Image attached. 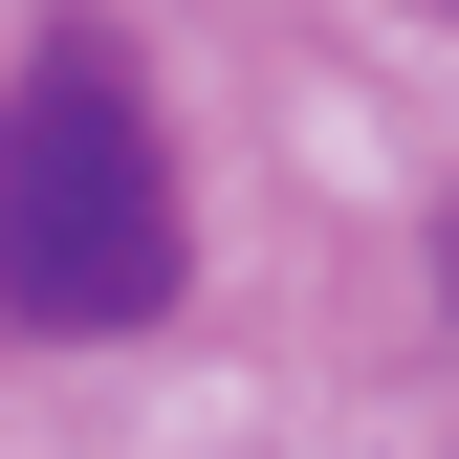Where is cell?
Segmentation results:
<instances>
[{"mask_svg":"<svg viewBox=\"0 0 459 459\" xmlns=\"http://www.w3.org/2000/svg\"><path fill=\"white\" fill-rule=\"evenodd\" d=\"M0 307L66 351L176 307V153H153V88L109 44H44L0 88Z\"/></svg>","mask_w":459,"mask_h":459,"instance_id":"6da1fadb","label":"cell"},{"mask_svg":"<svg viewBox=\"0 0 459 459\" xmlns=\"http://www.w3.org/2000/svg\"><path fill=\"white\" fill-rule=\"evenodd\" d=\"M437 307H459V219H437Z\"/></svg>","mask_w":459,"mask_h":459,"instance_id":"7a4b0ae2","label":"cell"}]
</instances>
